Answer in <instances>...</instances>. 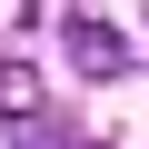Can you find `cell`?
<instances>
[{
  "mask_svg": "<svg viewBox=\"0 0 149 149\" xmlns=\"http://www.w3.org/2000/svg\"><path fill=\"white\" fill-rule=\"evenodd\" d=\"M60 50H70V70H80V80H119V70H129V40H119L109 20H90V10L60 20Z\"/></svg>",
  "mask_w": 149,
  "mask_h": 149,
  "instance_id": "cell-1",
  "label": "cell"
},
{
  "mask_svg": "<svg viewBox=\"0 0 149 149\" xmlns=\"http://www.w3.org/2000/svg\"><path fill=\"white\" fill-rule=\"evenodd\" d=\"M0 119H40V80H30V60H0Z\"/></svg>",
  "mask_w": 149,
  "mask_h": 149,
  "instance_id": "cell-2",
  "label": "cell"
}]
</instances>
